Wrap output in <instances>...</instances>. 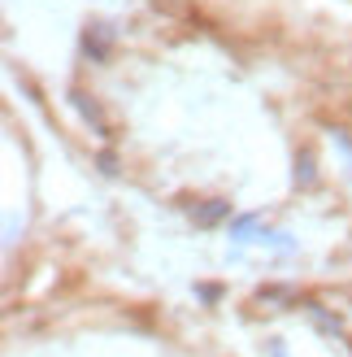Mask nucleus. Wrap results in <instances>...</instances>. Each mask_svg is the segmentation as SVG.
<instances>
[{
	"label": "nucleus",
	"mask_w": 352,
	"mask_h": 357,
	"mask_svg": "<svg viewBox=\"0 0 352 357\" xmlns=\"http://www.w3.org/2000/svg\"><path fill=\"white\" fill-rule=\"evenodd\" d=\"M109 44H113V31L104 22H92L83 31V52L87 57H109Z\"/></svg>",
	"instance_id": "f257e3e1"
},
{
	"label": "nucleus",
	"mask_w": 352,
	"mask_h": 357,
	"mask_svg": "<svg viewBox=\"0 0 352 357\" xmlns=\"http://www.w3.org/2000/svg\"><path fill=\"white\" fill-rule=\"evenodd\" d=\"M226 213H231V205H226V201H205L200 209H196V205H191V218H196L200 227H214V222H222V218H226Z\"/></svg>",
	"instance_id": "f03ea898"
},
{
	"label": "nucleus",
	"mask_w": 352,
	"mask_h": 357,
	"mask_svg": "<svg viewBox=\"0 0 352 357\" xmlns=\"http://www.w3.org/2000/svg\"><path fill=\"white\" fill-rule=\"evenodd\" d=\"M253 236H261V231H257V218H235V222H231V240H235V244H248Z\"/></svg>",
	"instance_id": "7ed1b4c3"
},
{
	"label": "nucleus",
	"mask_w": 352,
	"mask_h": 357,
	"mask_svg": "<svg viewBox=\"0 0 352 357\" xmlns=\"http://www.w3.org/2000/svg\"><path fill=\"white\" fill-rule=\"evenodd\" d=\"M296 183H305V188L313 183V157H309V153L296 157Z\"/></svg>",
	"instance_id": "20e7f679"
},
{
	"label": "nucleus",
	"mask_w": 352,
	"mask_h": 357,
	"mask_svg": "<svg viewBox=\"0 0 352 357\" xmlns=\"http://www.w3.org/2000/svg\"><path fill=\"white\" fill-rule=\"evenodd\" d=\"M335 144H339V149H344V153H348V162H352V139H348V135H344V131H335Z\"/></svg>",
	"instance_id": "39448f33"
},
{
	"label": "nucleus",
	"mask_w": 352,
	"mask_h": 357,
	"mask_svg": "<svg viewBox=\"0 0 352 357\" xmlns=\"http://www.w3.org/2000/svg\"><path fill=\"white\" fill-rule=\"evenodd\" d=\"M270 357H287V349H283V340H270Z\"/></svg>",
	"instance_id": "423d86ee"
}]
</instances>
